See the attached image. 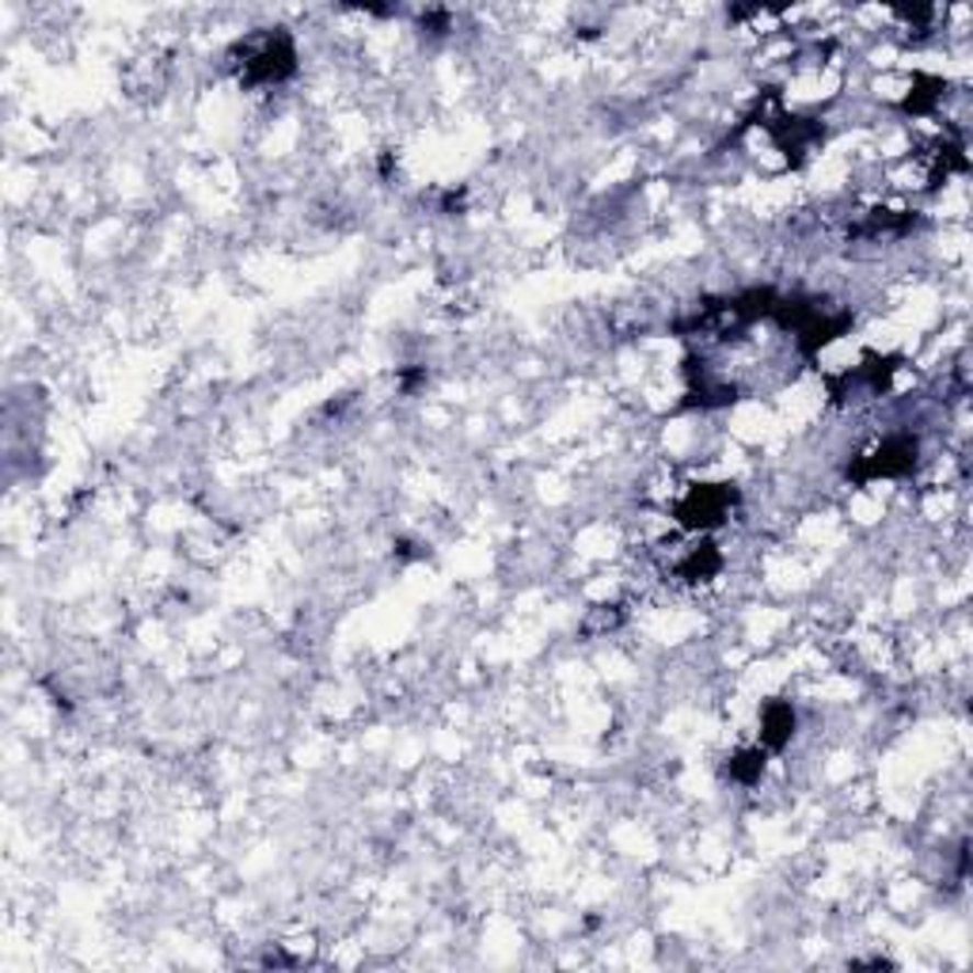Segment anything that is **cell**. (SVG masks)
<instances>
[{
	"mask_svg": "<svg viewBox=\"0 0 973 973\" xmlns=\"http://www.w3.org/2000/svg\"><path fill=\"white\" fill-rule=\"evenodd\" d=\"M917 464V441L913 438H890L882 449H874L863 461V468H856L860 479H879V476H902Z\"/></svg>",
	"mask_w": 973,
	"mask_h": 973,
	"instance_id": "cell-3",
	"label": "cell"
},
{
	"mask_svg": "<svg viewBox=\"0 0 973 973\" xmlns=\"http://www.w3.org/2000/svg\"><path fill=\"white\" fill-rule=\"evenodd\" d=\"M765 731H760V742H765L768 749H783L791 742V734H795V708L783 700H772L765 708Z\"/></svg>",
	"mask_w": 973,
	"mask_h": 973,
	"instance_id": "cell-4",
	"label": "cell"
},
{
	"mask_svg": "<svg viewBox=\"0 0 973 973\" xmlns=\"http://www.w3.org/2000/svg\"><path fill=\"white\" fill-rule=\"evenodd\" d=\"M293 69H297V54H293V43L285 35L267 38V43L259 46L256 54H248V61H244V77H248L251 84H278V80H285Z\"/></svg>",
	"mask_w": 973,
	"mask_h": 973,
	"instance_id": "cell-2",
	"label": "cell"
},
{
	"mask_svg": "<svg viewBox=\"0 0 973 973\" xmlns=\"http://www.w3.org/2000/svg\"><path fill=\"white\" fill-rule=\"evenodd\" d=\"M715 570H719V552L711 544H703L689 555V559H685L681 575L689 578V582H700V578H711Z\"/></svg>",
	"mask_w": 973,
	"mask_h": 973,
	"instance_id": "cell-5",
	"label": "cell"
},
{
	"mask_svg": "<svg viewBox=\"0 0 973 973\" xmlns=\"http://www.w3.org/2000/svg\"><path fill=\"white\" fill-rule=\"evenodd\" d=\"M734 498H738V490L726 487V484L692 487L689 498L677 506V518H681V525H689V529H711L731 513Z\"/></svg>",
	"mask_w": 973,
	"mask_h": 973,
	"instance_id": "cell-1",
	"label": "cell"
},
{
	"mask_svg": "<svg viewBox=\"0 0 973 973\" xmlns=\"http://www.w3.org/2000/svg\"><path fill=\"white\" fill-rule=\"evenodd\" d=\"M726 772H731L738 783H754V780H760V772H765V754H760V749H742V754L731 760Z\"/></svg>",
	"mask_w": 973,
	"mask_h": 973,
	"instance_id": "cell-6",
	"label": "cell"
}]
</instances>
